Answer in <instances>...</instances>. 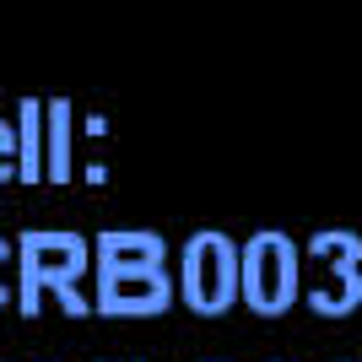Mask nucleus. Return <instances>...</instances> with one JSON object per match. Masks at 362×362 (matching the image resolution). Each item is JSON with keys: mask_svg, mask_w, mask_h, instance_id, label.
<instances>
[{"mask_svg": "<svg viewBox=\"0 0 362 362\" xmlns=\"http://www.w3.org/2000/svg\"><path fill=\"white\" fill-rule=\"evenodd\" d=\"M173 298H179V281L168 271H98V314H168Z\"/></svg>", "mask_w": 362, "mask_h": 362, "instance_id": "nucleus-5", "label": "nucleus"}, {"mask_svg": "<svg viewBox=\"0 0 362 362\" xmlns=\"http://www.w3.org/2000/svg\"><path fill=\"white\" fill-rule=\"evenodd\" d=\"M98 271H168V238L146 227H114L98 238Z\"/></svg>", "mask_w": 362, "mask_h": 362, "instance_id": "nucleus-6", "label": "nucleus"}, {"mask_svg": "<svg viewBox=\"0 0 362 362\" xmlns=\"http://www.w3.org/2000/svg\"><path fill=\"white\" fill-rule=\"evenodd\" d=\"M308 249V259H319L325 265V281H319L314 292H308V308H314L319 319H341L357 308V271H362V238L351 233V227H319L314 238L303 243Z\"/></svg>", "mask_w": 362, "mask_h": 362, "instance_id": "nucleus-4", "label": "nucleus"}, {"mask_svg": "<svg viewBox=\"0 0 362 362\" xmlns=\"http://www.w3.org/2000/svg\"><path fill=\"white\" fill-rule=\"evenodd\" d=\"M44 108L38 103H28L22 108V173H38V141H44Z\"/></svg>", "mask_w": 362, "mask_h": 362, "instance_id": "nucleus-8", "label": "nucleus"}, {"mask_svg": "<svg viewBox=\"0 0 362 362\" xmlns=\"http://www.w3.org/2000/svg\"><path fill=\"white\" fill-rule=\"evenodd\" d=\"M303 298V249L281 227H259L238 243V303L255 314H287Z\"/></svg>", "mask_w": 362, "mask_h": 362, "instance_id": "nucleus-1", "label": "nucleus"}, {"mask_svg": "<svg viewBox=\"0 0 362 362\" xmlns=\"http://www.w3.org/2000/svg\"><path fill=\"white\" fill-rule=\"evenodd\" d=\"M44 119H49V173L65 179L71 173V103H49Z\"/></svg>", "mask_w": 362, "mask_h": 362, "instance_id": "nucleus-7", "label": "nucleus"}, {"mask_svg": "<svg viewBox=\"0 0 362 362\" xmlns=\"http://www.w3.org/2000/svg\"><path fill=\"white\" fill-rule=\"evenodd\" d=\"M87 271V238L76 233H28L22 238V308L33 314L38 287H60L71 314H87V298L76 292V276Z\"/></svg>", "mask_w": 362, "mask_h": 362, "instance_id": "nucleus-3", "label": "nucleus"}, {"mask_svg": "<svg viewBox=\"0 0 362 362\" xmlns=\"http://www.w3.org/2000/svg\"><path fill=\"white\" fill-rule=\"evenodd\" d=\"M357 298H362V271H357Z\"/></svg>", "mask_w": 362, "mask_h": 362, "instance_id": "nucleus-9", "label": "nucleus"}, {"mask_svg": "<svg viewBox=\"0 0 362 362\" xmlns=\"http://www.w3.org/2000/svg\"><path fill=\"white\" fill-rule=\"evenodd\" d=\"M179 298L195 314H227L238 303V243L222 227H200L184 243V265H179Z\"/></svg>", "mask_w": 362, "mask_h": 362, "instance_id": "nucleus-2", "label": "nucleus"}]
</instances>
